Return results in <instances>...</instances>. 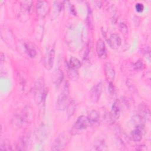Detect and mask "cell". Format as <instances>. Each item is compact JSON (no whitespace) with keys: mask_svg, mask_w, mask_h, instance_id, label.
Instances as JSON below:
<instances>
[{"mask_svg":"<svg viewBox=\"0 0 151 151\" xmlns=\"http://www.w3.org/2000/svg\"><path fill=\"white\" fill-rule=\"evenodd\" d=\"M68 96H69V88L68 84L65 83L62 91L58 97L56 101V109L60 111L65 110L68 105Z\"/></svg>","mask_w":151,"mask_h":151,"instance_id":"2","label":"cell"},{"mask_svg":"<svg viewBox=\"0 0 151 151\" xmlns=\"http://www.w3.org/2000/svg\"><path fill=\"white\" fill-rule=\"evenodd\" d=\"M109 39L111 44V48H114V47H118L121 44V38L119 35L116 33L111 34Z\"/></svg>","mask_w":151,"mask_h":151,"instance_id":"19","label":"cell"},{"mask_svg":"<svg viewBox=\"0 0 151 151\" xmlns=\"http://www.w3.org/2000/svg\"><path fill=\"white\" fill-rule=\"evenodd\" d=\"M1 38L9 46H12L14 42V36L11 31L7 28H2L1 30Z\"/></svg>","mask_w":151,"mask_h":151,"instance_id":"14","label":"cell"},{"mask_svg":"<svg viewBox=\"0 0 151 151\" xmlns=\"http://www.w3.org/2000/svg\"><path fill=\"white\" fill-rule=\"evenodd\" d=\"M70 9H71V12H72V13H73L74 15H76V9H75V8H74V6L73 5H72V6H71Z\"/></svg>","mask_w":151,"mask_h":151,"instance_id":"34","label":"cell"},{"mask_svg":"<svg viewBox=\"0 0 151 151\" xmlns=\"http://www.w3.org/2000/svg\"><path fill=\"white\" fill-rule=\"evenodd\" d=\"M32 2L31 1H24L21 4V9L19 12V17L21 19H27V15L32 6Z\"/></svg>","mask_w":151,"mask_h":151,"instance_id":"12","label":"cell"},{"mask_svg":"<svg viewBox=\"0 0 151 151\" xmlns=\"http://www.w3.org/2000/svg\"><path fill=\"white\" fill-rule=\"evenodd\" d=\"M96 53L99 58L101 59H105L107 57V51L104 41L101 39H99L96 42Z\"/></svg>","mask_w":151,"mask_h":151,"instance_id":"11","label":"cell"},{"mask_svg":"<svg viewBox=\"0 0 151 151\" xmlns=\"http://www.w3.org/2000/svg\"><path fill=\"white\" fill-rule=\"evenodd\" d=\"M91 124H94L97 123L100 119V115L99 114V113L94 110H93L91 111H90V113H88V115L87 116Z\"/></svg>","mask_w":151,"mask_h":151,"instance_id":"20","label":"cell"},{"mask_svg":"<svg viewBox=\"0 0 151 151\" xmlns=\"http://www.w3.org/2000/svg\"><path fill=\"white\" fill-rule=\"evenodd\" d=\"M119 30L124 35H127L128 34V31H129L128 27H127V25L125 23H124V22L120 23L119 25Z\"/></svg>","mask_w":151,"mask_h":151,"instance_id":"29","label":"cell"},{"mask_svg":"<svg viewBox=\"0 0 151 151\" xmlns=\"http://www.w3.org/2000/svg\"><path fill=\"white\" fill-rule=\"evenodd\" d=\"M104 72L106 80L108 81V83L113 82L115 77L116 72L113 66L110 63L107 62L104 64Z\"/></svg>","mask_w":151,"mask_h":151,"instance_id":"9","label":"cell"},{"mask_svg":"<svg viewBox=\"0 0 151 151\" xmlns=\"http://www.w3.org/2000/svg\"><path fill=\"white\" fill-rule=\"evenodd\" d=\"M106 144L103 140H99L96 142L94 146H93L92 150H104L106 149Z\"/></svg>","mask_w":151,"mask_h":151,"instance_id":"24","label":"cell"},{"mask_svg":"<svg viewBox=\"0 0 151 151\" xmlns=\"http://www.w3.org/2000/svg\"><path fill=\"white\" fill-rule=\"evenodd\" d=\"M28 144V137L26 136H24L18 142L17 145V150H26Z\"/></svg>","mask_w":151,"mask_h":151,"instance_id":"22","label":"cell"},{"mask_svg":"<svg viewBox=\"0 0 151 151\" xmlns=\"http://www.w3.org/2000/svg\"><path fill=\"white\" fill-rule=\"evenodd\" d=\"M67 66L70 68L77 70L78 68H79L81 67V62L77 58L71 57L70 59V61L68 63Z\"/></svg>","mask_w":151,"mask_h":151,"instance_id":"21","label":"cell"},{"mask_svg":"<svg viewBox=\"0 0 151 151\" xmlns=\"http://www.w3.org/2000/svg\"><path fill=\"white\" fill-rule=\"evenodd\" d=\"M48 127L45 124H41L37 130L36 137L37 140L40 142H43L48 136Z\"/></svg>","mask_w":151,"mask_h":151,"instance_id":"18","label":"cell"},{"mask_svg":"<svg viewBox=\"0 0 151 151\" xmlns=\"http://www.w3.org/2000/svg\"><path fill=\"white\" fill-rule=\"evenodd\" d=\"M50 6L49 4L45 1H39L36 4V12L40 18H43L47 15Z\"/></svg>","mask_w":151,"mask_h":151,"instance_id":"4","label":"cell"},{"mask_svg":"<svg viewBox=\"0 0 151 151\" xmlns=\"http://www.w3.org/2000/svg\"><path fill=\"white\" fill-rule=\"evenodd\" d=\"M135 8L138 12H142L144 9V6L141 3H137L135 5Z\"/></svg>","mask_w":151,"mask_h":151,"instance_id":"32","label":"cell"},{"mask_svg":"<svg viewBox=\"0 0 151 151\" xmlns=\"http://www.w3.org/2000/svg\"><path fill=\"white\" fill-rule=\"evenodd\" d=\"M67 137L64 134H60L54 140L52 146L51 150H61L64 149L67 145Z\"/></svg>","mask_w":151,"mask_h":151,"instance_id":"3","label":"cell"},{"mask_svg":"<svg viewBox=\"0 0 151 151\" xmlns=\"http://www.w3.org/2000/svg\"><path fill=\"white\" fill-rule=\"evenodd\" d=\"M22 47L25 50V52L28 54L31 58H34L37 54L36 49L34 44L29 41H23Z\"/></svg>","mask_w":151,"mask_h":151,"instance_id":"15","label":"cell"},{"mask_svg":"<svg viewBox=\"0 0 151 151\" xmlns=\"http://www.w3.org/2000/svg\"><path fill=\"white\" fill-rule=\"evenodd\" d=\"M0 149L1 150H12L10 142L7 139H3L1 141Z\"/></svg>","mask_w":151,"mask_h":151,"instance_id":"26","label":"cell"},{"mask_svg":"<svg viewBox=\"0 0 151 151\" xmlns=\"http://www.w3.org/2000/svg\"><path fill=\"white\" fill-rule=\"evenodd\" d=\"M120 112H121V104L120 100H116L114 102L112 109L110 112V117L111 119L115 121L119 119L120 116Z\"/></svg>","mask_w":151,"mask_h":151,"instance_id":"16","label":"cell"},{"mask_svg":"<svg viewBox=\"0 0 151 151\" xmlns=\"http://www.w3.org/2000/svg\"><path fill=\"white\" fill-rule=\"evenodd\" d=\"M108 90L109 93L111 95H114L115 93V88L113 84V82H109V86H108Z\"/></svg>","mask_w":151,"mask_h":151,"instance_id":"30","label":"cell"},{"mask_svg":"<svg viewBox=\"0 0 151 151\" xmlns=\"http://www.w3.org/2000/svg\"><path fill=\"white\" fill-rule=\"evenodd\" d=\"M63 4L60 1H55L53 4V12L55 14H58L62 9Z\"/></svg>","mask_w":151,"mask_h":151,"instance_id":"27","label":"cell"},{"mask_svg":"<svg viewBox=\"0 0 151 151\" xmlns=\"http://www.w3.org/2000/svg\"><path fill=\"white\" fill-rule=\"evenodd\" d=\"M91 125V124L87 116H80L76 121L73 126V129L76 130H81L87 129Z\"/></svg>","mask_w":151,"mask_h":151,"instance_id":"5","label":"cell"},{"mask_svg":"<svg viewBox=\"0 0 151 151\" xmlns=\"http://www.w3.org/2000/svg\"><path fill=\"white\" fill-rule=\"evenodd\" d=\"M144 132L143 124H136L134 129L130 133V138L134 142L140 141L143 137Z\"/></svg>","mask_w":151,"mask_h":151,"instance_id":"8","label":"cell"},{"mask_svg":"<svg viewBox=\"0 0 151 151\" xmlns=\"http://www.w3.org/2000/svg\"><path fill=\"white\" fill-rule=\"evenodd\" d=\"M142 52L146 55V57L149 59V60H150V50H149V47L147 45H145V47H143L142 49Z\"/></svg>","mask_w":151,"mask_h":151,"instance_id":"31","label":"cell"},{"mask_svg":"<svg viewBox=\"0 0 151 151\" xmlns=\"http://www.w3.org/2000/svg\"><path fill=\"white\" fill-rule=\"evenodd\" d=\"M19 116L23 123H31L33 120V112L29 106H25L19 114Z\"/></svg>","mask_w":151,"mask_h":151,"instance_id":"6","label":"cell"},{"mask_svg":"<svg viewBox=\"0 0 151 151\" xmlns=\"http://www.w3.org/2000/svg\"><path fill=\"white\" fill-rule=\"evenodd\" d=\"M144 120H150V111L147 105L145 103H141L139 106V114Z\"/></svg>","mask_w":151,"mask_h":151,"instance_id":"17","label":"cell"},{"mask_svg":"<svg viewBox=\"0 0 151 151\" xmlns=\"http://www.w3.org/2000/svg\"><path fill=\"white\" fill-rule=\"evenodd\" d=\"M67 73L68 78L73 81L76 80L78 77V73L76 69L70 68L67 66Z\"/></svg>","mask_w":151,"mask_h":151,"instance_id":"23","label":"cell"},{"mask_svg":"<svg viewBox=\"0 0 151 151\" xmlns=\"http://www.w3.org/2000/svg\"><path fill=\"white\" fill-rule=\"evenodd\" d=\"M133 68L137 71L143 70L145 68V64L142 60H138L133 64Z\"/></svg>","mask_w":151,"mask_h":151,"instance_id":"28","label":"cell"},{"mask_svg":"<svg viewBox=\"0 0 151 151\" xmlns=\"http://www.w3.org/2000/svg\"><path fill=\"white\" fill-rule=\"evenodd\" d=\"M87 24L88 27V28L91 29H93L94 25H93V15H92V12L90 8H88V13H87Z\"/></svg>","mask_w":151,"mask_h":151,"instance_id":"25","label":"cell"},{"mask_svg":"<svg viewBox=\"0 0 151 151\" xmlns=\"http://www.w3.org/2000/svg\"><path fill=\"white\" fill-rule=\"evenodd\" d=\"M4 61H5V57L4 55V54L2 52H1V65L2 64V63Z\"/></svg>","mask_w":151,"mask_h":151,"instance_id":"33","label":"cell"},{"mask_svg":"<svg viewBox=\"0 0 151 151\" xmlns=\"http://www.w3.org/2000/svg\"><path fill=\"white\" fill-rule=\"evenodd\" d=\"M55 58V50L52 48L50 49L46 54L44 60V65L46 69L50 70L54 64Z\"/></svg>","mask_w":151,"mask_h":151,"instance_id":"10","label":"cell"},{"mask_svg":"<svg viewBox=\"0 0 151 151\" xmlns=\"http://www.w3.org/2000/svg\"><path fill=\"white\" fill-rule=\"evenodd\" d=\"M46 94L45 81L43 77H39L35 81L34 88V98L37 104L42 103L45 100Z\"/></svg>","mask_w":151,"mask_h":151,"instance_id":"1","label":"cell"},{"mask_svg":"<svg viewBox=\"0 0 151 151\" xmlns=\"http://www.w3.org/2000/svg\"><path fill=\"white\" fill-rule=\"evenodd\" d=\"M64 79V73L60 68L55 69L51 74V81L57 87L59 86Z\"/></svg>","mask_w":151,"mask_h":151,"instance_id":"13","label":"cell"},{"mask_svg":"<svg viewBox=\"0 0 151 151\" xmlns=\"http://www.w3.org/2000/svg\"><path fill=\"white\" fill-rule=\"evenodd\" d=\"M102 92V83L101 82H99L97 84H96L94 86H93L90 91V96L91 100L94 102L96 103L97 102L100 97L101 96Z\"/></svg>","mask_w":151,"mask_h":151,"instance_id":"7","label":"cell"}]
</instances>
